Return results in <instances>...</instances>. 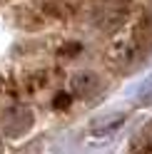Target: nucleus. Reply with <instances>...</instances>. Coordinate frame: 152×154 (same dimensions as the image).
I'll return each mask as SVG.
<instances>
[{
    "mask_svg": "<svg viewBox=\"0 0 152 154\" xmlns=\"http://www.w3.org/2000/svg\"><path fill=\"white\" fill-rule=\"evenodd\" d=\"M95 85H97V80L92 72H78L72 80V90H92Z\"/></svg>",
    "mask_w": 152,
    "mask_h": 154,
    "instance_id": "obj_1",
    "label": "nucleus"
}]
</instances>
